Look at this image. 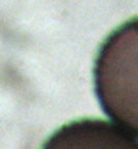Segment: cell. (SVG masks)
Segmentation results:
<instances>
[{"label": "cell", "instance_id": "obj_1", "mask_svg": "<svg viewBox=\"0 0 138 149\" xmlns=\"http://www.w3.org/2000/svg\"><path fill=\"white\" fill-rule=\"evenodd\" d=\"M94 83L106 115L138 137V17L118 26L101 45Z\"/></svg>", "mask_w": 138, "mask_h": 149}, {"label": "cell", "instance_id": "obj_2", "mask_svg": "<svg viewBox=\"0 0 138 149\" xmlns=\"http://www.w3.org/2000/svg\"><path fill=\"white\" fill-rule=\"evenodd\" d=\"M41 149H138V141L107 120L84 118L59 127Z\"/></svg>", "mask_w": 138, "mask_h": 149}]
</instances>
